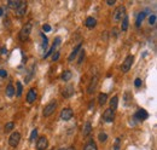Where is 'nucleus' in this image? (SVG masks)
<instances>
[{"mask_svg":"<svg viewBox=\"0 0 157 150\" xmlns=\"http://www.w3.org/2000/svg\"><path fill=\"white\" fill-rule=\"evenodd\" d=\"M59 150H67V149H64V148H62V149H59Z\"/></svg>","mask_w":157,"mask_h":150,"instance_id":"c03bdc74","label":"nucleus"},{"mask_svg":"<svg viewBox=\"0 0 157 150\" xmlns=\"http://www.w3.org/2000/svg\"><path fill=\"white\" fill-rule=\"evenodd\" d=\"M84 150H98V146H97V144H96V142L93 139H91V141H88L86 143Z\"/></svg>","mask_w":157,"mask_h":150,"instance_id":"a211bd4d","label":"nucleus"},{"mask_svg":"<svg viewBox=\"0 0 157 150\" xmlns=\"http://www.w3.org/2000/svg\"><path fill=\"white\" fill-rule=\"evenodd\" d=\"M60 43H62V39H60L59 36H57L56 39H55V41H53V44H52V47H53V48H56V47H57V46H58Z\"/></svg>","mask_w":157,"mask_h":150,"instance_id":"473e14b6","label":"nucleus"},{"mask_svg":"<svg viewBox=\"0 0 157 150\" xmlns=\"http://www.w3.org/2000/svg\"><path fill=\"white\" fill-rule=\"evenodd\" d=\"M107 4H108V5H114V4H115V0H108Z\"/></svg>","mask_w":157,"mask_h":150,"instance_id":"79ce46f5","label":"nucleus"},{"mask_svg":"<svg viewBox=\"0 0 157 150\" xmlns=\"http://www.w3.org/2000/svg\"><path fill=\"white\" fill-rule=\"evenodd\" d=\"M32 28H33V26H32L30 22L24 24V26L22 27V29H21V32H19V40L24 41L25 39H27V38L29 36V34H30V32H32Z\"/></svg>","mask_w":157,"mask_h":150,"instance_id":"7ed1b4c3","label":"nucleus"},{"mask_svg":"<svg viewBox=\"0 0 157 150\" xmlns=\"http://www.w3.org/2000/svg\"><path fill=\"white\" fill-rule=\"evenodd\" d=\"M56 108H57V102H56V101L50 102V103L45 107V109H44V116H45V118H48L50 115H52V114L55 112Z\"/></svg>","mask_w":157,"mask_h":150,"instance_id":"20e7f679","label":"nucleus"},{"mask_svg":"<svg viewBox=\"0 0 157 150\" xmlns=\"http://www.w3.org/2000/svg\"><path fill=\"white\" fill-rule=\"evenodd\" d=\"M35 99H36V91L34 89H30L27 93V102L29 104H32V103L35 102Z\"/></svg>","mask_w":157,"mask_h":150,"instance_id":"2eb2a0df","label":"nucleus"},{"mask_svg":"<svg viewBox=\"0 0 157 150\" xmlns=\"http://www.w3.org/2000/svg\"><path fill=\"white\" fill-rule=\"evenodd\" d=\"M156 15L155 14H152V15H150L149 16V24H150V26H153V24L156 23Z\"/></svg>","mask_w":157,"mask_h":150,"instance_id":"2f4dec72","label":"nucleus"},{"mask_svg":"<svg viewBox=\"0 0 157 150\" xmlns=\"http://www.w3.org/2000/svg\"><path fill=\"white\" fill-rule=\"evenodd\" d=\"M107 101H108V94L107 93H99V96H98V103H99V105L100 107H103L104 104L107 103Z\"/></svg>","mask_w":157,"mask_h":150,"instance_id":"aec40b11","label":"nucleus"},{"mask_svg":"<svg viewBox=\"0 0 157 150\" xmlns=\"http://www.w3.org/2000/svg\"><path fill=\"white\" fill-rule=\"evenodd\" d=\"M48 146V139L46 137H40L36 142V150H46Z\"/></svg>","mask_w":157,"mask_h":150,"instance_id":"9d476101","label":"nucleus"},{"mask_svg":"<svg viewBox=\"0 0 157 150\" xmlns=\"http://www.w3.org/2000/svg\"><path fill=\"white\" fill-rule=\"evenodd\" d=\"M53 51H55V48H53V47H51V48L48 50V51H47V52H46V53L44 55V58H47L48 56H51L52 53H53Z\"/></svg>","mask_w":157,"mask_h":150,"instance_id":"c9c22d12","label":"nucleus"},{"mask_svg":"<svg viewBox=\"0 0 157 150\" xmlns=\"http://www.w3.org/2000/svg\"><path fill=\"white\" fill-rule=\"evenodd\" d=\"M117 105H119V96H114L110 99V109L115 111V109H117Z\"/></svg>","mask_w":157,"mask_h":150,"instance_id":"6ab92c4d","label":"nucleus"},{"mask_svg":"<svg viewBox=\"0 0 157 150\" xmlns=\"http://www.w3.org/2000/svg\"><path fill=\"white\" fill-rule=\"evenodd\" d=\"M93 107H94V101H89V103H88V109H89V110L93 109Z\"/></svg>","mask_w":157,"mask_h":150,"instance_id":"a19ab883","label":"nucleus"},{"mask_svg":"<svg viewBox=\"0 0 157 150\" xmlns=\"http://www.w3.org/2000/svg\"><path fill=\"white\" fill-rule=\"evenodd\" d=\"M128 26H129V21H128V17L126 16L123 19H122V24H121V30L122 32H127L128 29Z\"/></svg>","mask_w":157,"mask_h":150,"instance_id":"393cba45","label":"nucleus"},{"mask_svg":"<svg viewBox=\"0 0 157 150\" xmlns=\"http://www.w3.org/2000/svg\"><path fill=\"white\" fill-rule=\"evenodd\" d=\"M51 150H55V149H51Z\"/></svg>","mask_w":157,"mask_h":150,"instance_id":"49530a36","label":"nucleus"},{"mask_svg":"<svg viewBox=\"0 0 157 150\" xmlns=\"http://www.w3.org/2000/svg\"><path fill=\"white\" fill-rule=\"evenodd\" d=\"M85 26L89 29H93L96 26H97V19L94 17H87L86 22H85Z\"/></svg>","mask_w":157,"mask_h":150,"instance_id":"dca6fc26","label":"nucleus"},{"mask_svg":"<svg viewBox=\"0 0 157 150\" xmlns=\"http://www.w3.org/2000/svg\"><path fill=\"white\" fill-rule=\"evenodd\" d=\"M22 92H23L22 82H21V81H17V82H16V89H15V94H16V97H21Z\"/></svg>","mask_w":157,"mask_h":150,"instance_id":"5701e85b","label":"nucleus"},{"mask_svg":"<svg viewBox=\"0 0 157 150\" xmlns=\"http://www.w3.org/2000/svg\"><path fill=\"white\" fill-rule=\"evenodd\" d=\"M41 38H42V43H41V47L42 50H47V46H48V39H47V36H45L44 33H41Z\"/></svg>","mask_w":157,"mask_h":150,"instance_id":"a878e982","label":"nucleus"},{"mask_svg":"<svg viewBox=\"0 0 157 150\" xmlns=\"http://www.w3.org/2000/svg\"><path fill=\"white\" fill-rule=\"evenodd\" d=\"M6 53H7V48H6V46H3L0 48V55H6Z\"/></svg>","mask_w":157,"mask_h":150,"instance_id":"ea45409f","label":"nucleus"},{"mask_svg":"<svg viewBox=\"0 0 157 150\" xmlns=\"http://www.w3.org/2000/svg\"><path fill=\"white\" fill-rule=\"evenodd\" d=\"M98 139H99L100 142H105V141L108 139V134L104 133V132H100V133L98 134Z\"/></svg>","mask_w":157,"mask_h":150,"instance_id":"c756f323","label":"nucleus"},{"mask_svg":"<svg viewBox=\"0 0 157 150\" xmlns=\"http://www.w3.org/2000/svg\"><path fill=\"white\" fill-rule=\"evenodd\" d=\"M134 118L139 121H144V120H146L149 118V112L145 109H138L137 112L134 114Z\"/></svg>","mask_w":157,"mask_h":150,"instance_id":"f8f14e48","label":"nucleus"},{"mask_svg":"<svg viewBox=\"0 0 157 150\" xmlns=\"http://www.w3.org/2000/svg\"><path fill=\"white\" fill-rule=\"evenodd\" d=\"M6 96L9 98H12V97L15 96V87H14V85H12V84H9L7 87H6Z\"/></svg>","mask_w":157,"mask_h":150,"instance_id":"4be33fe9","label":"nucleus"},{"mask_svg":"<svg viewBox=\"0 0 157 150\" xmlns=\"http://www.w3.org/2000/svg\"><path fill=\"white\" fill-rule=\"evenodd\" d=\"M37 138V130L35 128V130H33L32 131V133H30V137H29V139H30V142H33V141H35Z\"/></svg>","mask_w":157,"mask_h":150,"instance_id":"7c9ffc66","label":"nucleus"},{"mask_svg":"<svg viewBox=\"0 0 157 150\" xmlns=\"http://www.w3.org/2000/svg\"><path fill=\"white\" fill-rule=\"evenodd\" d=\"M19 1H21V0H10V1L7 3V6L11 7V9H14V10H16L17 6L19 5Z\"/></svg>","mask_w":157,"mask_h":150,"instance_id":"bb28decb","label":"nucleus"},{"mask_svg":"<svg viewBox=\"0 0 157 150\" xmlns=\"http://www.w3.org/2000/svg\"><path fill=\"white\" fill-rule=\"evenodd\" d=\"M71 78H73V73H71L70 70H65V71H63L62 75H60V79H62L63 81H69Z\"/></svg>","mask_w":157,"mask_h":150,"instance_id":"412c9836","label":"nucleus"},{"mask_svg":"<svg viewBox=\"0 0 157 150\" xmlns=\"http://www.w3.org/2000/svg\"><path fill=\"white\" fill-rule=\"evenodd\" d=\"M59 57H60V53L58 51L55 52V53H52V61H53V62H57L59 59Z\"/></svg>","mask_w":157,"mask_h":150,"instance_id":"f704fd0d","label":"nucleus"},{"mask_svg":"<svg viewBox=\"0 0 157 150\" xmlns=\"http://www.w3.org/2000/svg\"><path fill=\"white\" fill-rule=\"evenodd\" d=\"M25 12H27V3L25 1H19V5L17 6V9L15 10V14L18 16V17H22L25 15Z\"/></svg>","mask_w":157,"mask_h":150,"instance_id":"6e6552de","label":"nucleus"},{"mask_svg":"<svg viewBox=\"0 0 157 150\" xmlns=\"http://www.w3.org/2000/svg\"><path fill=\"white\" fill-rule=\"evenodd\" d=\"M0 76H1V78H6L7 76V71L4 70V69H0Z\"/></svg>","mask_w":157,"mask_h":150,"instance_id":"58836bf2","label":"nucleus"},{"mask_svg":"<svg viewBox=\"0 0 157 150\" xmlns=\"http://www.w3.org/2000/svg\"><path fill=\"white\" fill-rule=\"evenodd\" d=\"M120 143H121V139L120 138H116L115 144H114V150H120Z\"/></svg>","mask_w":157,"mask_h":150,"instance_id":"72a5a7b5","label":"nucleus"},{"mask_svg":"<svg viewBox=\"0 0 157 150\" xmlns=\"http://www.w3.org/2000/svg\"><path fill=\"white\" fill-rule=\"evenodd\" d=\"M81 48H82V44H81V43H80V44H77V45L74 47L73 52L69 55V57H68V61H69V62H73V61L75 59V57L77 56V53L81 51Z\"/></svg>","mask_w":157,"mask_h":150,"instance_id":"4468645a","label":"nucleus"},{"mask_svg":"<svg viewBox=\"0 0 157 150\" xmlns=\"http://www.w3.org/2000/svg\"><path fill=\"white\" fill-rule=\"evenodd\" d=\"M42 30H44L45 33L51 32V26H50V24H44V26H42Z\"/></svg>","mask_w":157,"mask_h":150,"instance_id":"e433bc0d","label":"nucleus"},{"mask_svg":"<svg viewBox=\"0 0 157 150\" xmlns=\"http://www.w3.org/2000/svg\"><path fill=\"white\" fill-rule=\"evenodd\" d=\"M133 63H134V56H132V55L127 56V57L125 58V61H123V63L121 64V71H122V73L129 71V69L132 68Z\"/></svg>","mask_w":157,"mask_h":150,"instance_id":"f257e3e1","label":"nucleus"},{"mask_svg":"<svg viewBox=\"0 0 157 150\" xmlns=\"http://www.w3.org/2000/svg\"><path fill=\"white\" fill-rule=\"evenodd\" d=\"M134 86H135V87H140V86H141V79H140V78H137V79L134 80Z\"/></svg>","mask_w":157,"mask_h":150,"instance_id":"4c0bfd02","label":"nucleus"},{"mask_svg":"<svg viewBox=\"0 0 157 150\" xmlns=\"http://www.w3.org/2000/svg\"><path fill=\"white\" fill-rule=\"evenodd\" d=\"M15 128V122H7L6 125H5V132H10V131H12Z\"/></svg>","mask_w":157,"mask_h":150,"instance_id":"cd10ccee","label":"nucleus"},{"mask_svg":"<svg viewBox=\"0 0 157 150\" xmlns=\"http://www.w3.org/2000/svg\"><path fill=\"white\" fill-rule=\"evenodd\" d=\"M115 119V111L111 110L110 108L107 109L105 111H104V114H103V120L105 121V122H112Z\"/></svg>","mask_w":157,"mask_h":150,"instance_id":"9b49d317","label":"nucleus"},{"mask_svg":"<svg viewBox=\"0 0 157 150\" xmlns=\"http://www.w3.org/2000/svg\"><path fill=\"white\" fill-rule=\"evenodd\" d=\"M69 150H75V149H74V148H70V149H69Z\"/></svg>","mask_w":157,"mask_h":150,"instance_id":"a18cd8bd","label":"nucleus"},{"mask_svg":"<svg viewBox=\"0 0 157 150\" xmlns=\"http://www.w3.org/2000/svg\"><path fill=\"white\" fill-rule=\"evenodd\" d=\"M91 131H92V123H91L89 121H87V122L85 123V126H84V130H82V136H84V137L89 136Z\"/></svg>","mask_w":157,"mask_h":150,"instance_id":"f3484780","label":"nucleus"},{"mask_svg":"<svg viewBox=\"0 0 157 150\" xmlns=\"http://www.w3.org/2000/svg\"><path fill=\"white\" fill-rule=\"evenodd\" d=\"M19 141H21V133L19 132H12L10 138H9V144L12 148H16L19 144Z\"/></svg>","mask_w":157,"mask_h":150,"instance_id":"39448f33","label":"nucleus"},{"mask_svg":"<svg viewBox=\"0 0 157 150\" xmlns=\"http://www.w3.org/2000/svg\"><path fill=\"white\" fill-rule=\"evenodd\" d=\"M4 15V10H3V7H0V17H1Z\"/></svg>","mask_w":157,"mask_h":150,"instance_id":"37998d69","label":"nucleus"},{"mask_svg":"<svg viewBox=\"0 0 157 150\" xmlns=\"http://www.w3.org/2000/svg\"><path fill=\"white\" fill-rule=\"evenodd\" d=\"M75 93V90H74V86H65L64 87V90L62 91V94L64 98H70L73 94Z\"/></svg>","mask_w":157,"mask_h":150,"instance_id":"ddd939ff","label":"nucleus"},{"mask_svg":"<svg viewBox=\"0 0 157 150\" xmlns=\"http://www.w3.org/2000/svg\"><path fill=\"white\" fill-rule=\"evenodd\" d=\"M148 14H150V9H145V10H143L141 12H139L138 16H137V21H135V27L139 28V27L141 26L143 21L145 19V17H146Z\"/></svg>","mask_w":157,"mask_h":150,"instance_id":"0eeeda50","label":"nucleus"},{"mask_svg":"<svg viewBox=\"0 0 157 150\" xmlns=\"http://www.w3.org/2000/svg\"><path fill=\"white\" fill-rule=\"evenodd\" d=\"M85 57H86L85 50H81V51H80V57H78V59H77V63H78V64H81L82 62H84V59H85Z\"/></svg>","mask_w":157,"mask_h":150,"instance_id":"c85d7f7f","label":"nucleus"},{"mask_svg":"<svg viewBox=\"0 0 157 150\" xmlns=\"http://www.w3.org/2000/svg\"><path fill=\"white\" fill-rule=\"evenodd\" d=\"M125 17H126V7L125 6H119L115 10V12H114V22L119 23Z\"/></svg>","mask_w":157,"mask_h":150,"instance_id":"f03ea898","label":"nucleus"},{"mask_svg":"<svg viewBox=\"0 0 157 150\" xmlns=\"http://www.w3.org/2000/svg\"><path fill=\"white\" fill-rule=\"evenodd\" d=\"M123 101H125V105L126 107H129V104L132 103V93L130 92H126L125 93V97H123Z\"/></svg>","mask_w":157,"mask_h":150,"instance_id":"b1692460","label":"nucleus"},{"mask_svg":"<svg viewBox=\"0 0 157 150\" xmlns=\"http://www.w3.org/2000/svg\"><path fill=\"white\" fill-rule=\"evenodd\" d=\"M60 119L64 120V121H69L73 116H74V111L71 108H64L62 111H60Z\"/></svg>","mask_w":157,"mask_h":150,"instance_id":"423d86ee","label":"nucleus"},{"mask_svg":"<svg viewBox=\"0 0 157 150\" xmlns=\"http://www.w3.org/2000/svg\"><path fill=\"white\" fill-rule=\"evenodd\" d=\"M97 84H98V75L96 74L94 76H92V79H91V82L88 85V89H87V93L88 94H92L96 89H97Z\"/></svg>","mask_w":157,"mask_h":150,"instance_id":"1a4fd4ad","label":"nucleus"}]
</instances>
